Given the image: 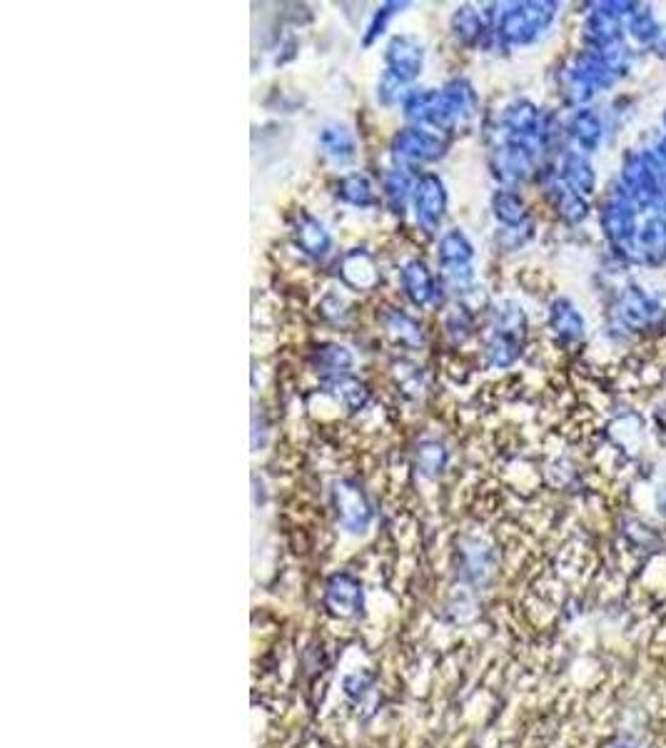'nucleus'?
<instances>
[{
    "mask_svg": "<svg viewBox=\"0 0 666 748\" xmlns=\"http://www.w3.org/2000/svg\"><path fill=\"white\" fill-rule=\"evenodd\" d=\"M504 10L487 13L492 40L502 45H532L557 18V3H509Z\"/></svg>",
    "mask_w": 666,
    "mask_h": 748,
    "instance_id": "nucleus-1",
    "label": "nucleus"
},
{
    "mask_svg": "<svg viewBox=\"0 0 666 748\" xmlns=\"http://www.w3.org/2000/svg\"><path fill=\"white\" fill-rule=\"evenodd\" d=\"M637 210L634 200L629 197V192L624 190L622 183L609 187V192L604 195L602 205H599V225H602L604 237L609 240L614 252H619L624 257H637Z\"/></svg>",
    "mask_w": 666,
    "mask_h": 748,
    "instance_id": "nucleus-2",
    "label": "nucleus"
},
{
    "mask_svg": "<svg viewBox=\"0 0 666 748\" xmlns=\"http://www.w3.org/2000/svg\"><path fill=\"white\" fill-rule=\"evenodd\" d=\"M474 242L469 240L462 227H449L437 240V265H440V280L452 292L472 290L474 282Z\"/></svg>",
    "mask_w": 666,
    "mask_h": 748,
    "instance_id": "nucleus-3",
    "label": "nucleus"
},
{
    "mask_svg": "<svg viewBox=\"0 0 666 748\" xmlns=\"http://www.w3.org/2000/svg\"><path fill=\"white\" fill-rule=\"evenodd\" d=\"M447 153V140L440 133H432L427 128L407 125L397 130L390 140V158L395 168L415 173L422 165L437 163Z\"/></svg>",
    "mask_w": 666,
    "mask_h": 748,
    "instance_id": "nucleus-4",
    "label": "nucleus"
},
{
    "mask_svg": "<svg viewBox=\"0 0 666 748\" xmlns=\"http://www.w3.org/2000/svg\"><path fill=\"white\" fill-rule=\"evenodd\" d=\"M637 3H597L589 10L582 25V38L587 48L602 50L624 38V15H632Z\"/></svg>",
    "mask_w": 666,
    "mask_h": 748,
    "instance_id": "nucleus-5",
    "label": "nucleus"
},
{
    "mask_svg": "<svg viewBox=\"0 0 666 748\" xmlns=\"http://www.w3.org/2000/svg\"><path fill=\"white\" fill-rule=\"evenodd\" d=\"M332 507H335L337 524L350 534L367 532L372 522V504L367 492L357 479H337L332 487Z\"/></svg>",
    "mask_w": 666,
    "mask_h": 748,
    "instance_id": "nucleus-6",
    "label": "nucleus"
},
{
    "mask_svg": "<svg viewBox=\"0 0 666 748\" xmlns=\"http://www.w3.org/2000/svg\"><path fill=\"white\" fill-rule=\"evenodd\" d=\"M412 210H415L417 225L425 232L440 230L444 212H447V187L437 173H422L415 180L412 192Z\"/></svg>",
    "mask_w": 666,
    "mask_h": 748,
    "instance_id": "nucleus-7",
    "label": "nucleus"
},
{
    "mask_svg": "<svg viewBox=\"0 0 666 748\" xmlns=\"http://www.w3.org/2000/svg\"><path fill=\"white\" fill-rule=\"evenodd\" d=\"M337 280L352 292H375L382 282L380 262L367 247H350L335 262Z\"/></svg>",
    "mask_w": 666,
    "mask_h": 748,
    "instance_id": "nucleus-8",
    "label": "nucleus"
},
{
    "mask_svg": "<svg viewBox=\"0 0 666 748\" xmlns=\"http://www.w3.org/2000/svg\"><path fill=\"white\" fill-rule=\"evenodd\" d=\"M422 68H425L422 40L412 33L392 35L390 43L385 45V73L402 80L405 85H412L420 78Z\"/></svg>",
    "mask_w": 666,
    "mask_h": 748,
    "instance_id": "nucleus-9",
    "label": "nucleus"
},
{
    "mask_svg": "<svg viewBox=\"0 0 666 748\" xmlns=\"http://www.w3.org/2000/svg\"><path fill=\"white\" fill-rule=\"evenodd\" d=\"M290 237L292 245L312 262H322L332 255V247H335V240H332V232L327 230L325 222L320 217L312 215L310 210H295L290 220Z\"/></svg>",
    "mask_w": 666,
    "mask_h": 748,
    "instance_id": "nucleus-10",
    "label": "nucleus"
},
{
    "mask_svg": "<svg viewBox=\"0 0 666 748\" xmlns=\"http://www.w3.org/2000/svg\"><path fill=\"white\" fill-rule=\"evenodd\" d=\"M617 317L627 330H652V327H657L662 322L664 307L649 292H644L642 287L629 285L619 295Z\"/></svg>",
    "mask_w": 666,
    "mask_h": 748,
    "instance_id": "nucleus-11",
    "label": "nucleus"
},
{
    "mask_svg": "<svg viewBox=\"0 0 666 748\" xmlns=\"http://www.w3.org/2000/svg\"><path fill=\"white\" fill-rule=\"evenodd\" d=\"M400 287L402 295L410 300V305H415L417 310H425V307L435 305L437 297H440V280H437L435 272L430 270L422 257H410V260L402 262L400 267Z\"/></svg>",
    "mask_w": 666,
    "mask_h": 748,
    "instance_id": "nucleus-12",
    "label": "nucleus"
},
{
    "mask_svg": "<svg viewBox=\"0 0 666 748\" xmlns=\"http://www.w3.org/2000/svg\"><path fill=\"white\" fill-rule=\"evenodd\" d=\"M325 604L340 619H350L357 616L365 606V591H362V581L352 576L350 571H340L327 581L325 589Z\"/></svg>",
    "mask_w": 666,
    "mask_h": 748,
    "instance_id": "nucleus-13",
    "label": "nucleus"
},
{
    "mask_svg": "<svg viewBox=\"0 0 666 748\" xmlns=\"http://www.w3.org/2000/svg\"><path fill=\"white\" fill-rule=\"evenodd\" d=\"M377 320H380L382 335L392 345L405 347V350H420L425 345V330H422L420 320L402 307H385L377 315Z\"/></svg>",
    "mask_w": 666,
    "mask_h": 748,
    "instance_id": "nucleus-14",
    "label": "nucleus"
},
{
    "mask_svg": "<svg viewBox=\"0 0 666 748\" xmlns=\"http://www.w3.org/2000/svg\"><path fill=\"white\" fill-rule=\"evenodd\" d=\"M440 93L444 110H447L454 130H457L459 125L469 123V120L479 113V95L467 78H459V75L457 78H449L440 88Z\"/></svg>",
    "mask_w": 666,
    "mask_h": 748,
    "instance_id": "nucleus-15",
    "label": "nucleus"
},
{
    "mask_svg": "<svg viewBox=\"0 0 666 748\" xmlns=\"http://www.w3.org/2000/svg\"><path fill=\"white\" fill-rule=\"evenodd\" d=\"M310 365L312 370L320 372L322 382H330V379L352 374L355 355L350 352V347L340 345V342H320L310 350Z\"/></svg>",
    "mask_w": 666,
    "mask_h": 748,
    "instance_id": "nucleus-16",
    "label": "nucleus"
},
{
    "mask_svg": "<svg viewBox=\"0 0 666 748\" xmlns=\"http://www.w3.org/2000/svg\"><path fill=\"white\" fill-rule=\"evenodd\" d=\"M547 325L552 330V335L559 342L569 345V342H579L587 335V320L582 317V312L577 310L572 300L567 297H557V300L549 305V317Z\"/></svg>",
    "mask_w": 666,
    "mask_h": 748,
    "instance_id": "nucleus-17",
    "label": "nucleus"
},
{
    "mask_svg": "<svg viewBox=\"0 0 666 748\" xmlns=\"http://www.w3.org/2000/svg\"><path fill=\"white\" fill-rule=\"evenodd\" d=\"M452 35L464 45V48H477L484 40L492 38V25H489L487 13L477 10L474 5H459L449 18Z\"/></svg>",
    "mask_w": 666,
    "mask_h": 748,
    "instance_id": "nucleus-18",
    "label": "nucleus"
},
{
    "mask_svg": "<svg viewBox=\"0 0 666 748\" xmlns=\"http://www.w3.org/2000/svg\"><path fill=\"white\" fill-rule=\"evenodd\" d=\"M637 255L642 265L662 267L666 262V217L652 215L639 225Z\"/></svg>",
    "mask_w": 666,
    "mask_h": 748,
    "instance_id": "nucleus-19",
    "label": "nucleus"
},
{
    "mask_svg": "<svg viewBox=\"0 0 666 748\" xmlns=\"http://www.w3.org/2000/svg\"><path fill=\"white\" fill-rule=\"evenodd\" d=\"M569 68H572L594 93H597V90H609L619 80V75L614 73L612 65L604 60V55L592 48L579 50L572 58V65H569Z\"/></svg>",
    "mask_w": 666,
    "mask_h": 748,
    "instance_id": "nucleus-20",
    "label": "nucleus"
},
{
    "mask_svg": "<svg viewBox=\"0 0 666 748\" xmlns=\"http://www.w3.org/2000/svg\"><path fill=\"white\" fill-rule=\"evenodd\" d=\"M559 178L564 180V185L569 190L579 192V195L589 197L597 190V173H594V165L589 163V158L579 150H567L562 153V160L557 165Z\"/></svg>",
    "mask_w": 666,
    "mask_h": 748,
    "instance_id": "nucleus-21",
    "label": "nucleus"
},
{
    "mask_svg": "<svg viewBox=\"0 0 666 748\" xmlns=\"http://www.w3.org/2000/svg\"><path fill=\"white\" fill-rule=\"evenodd\" d=\"M335 197L342 205L357 207V210H375L380 207L382 197L377 195L375 183L365 173H347L335 183Z\"/></svg>",
    "mask_w": 666,
    "mask_h": 748,
    "instance_id": "nucleus-22",
    "label": "nucleus"
},
{
    "mask_svg": "<svg viewBox=\"0 0 666 748\" xmlns=\"http://www.w3.org/2000/svg\"><path fill=\"white\" fill-rule=\"evenodd\" d=\"M417 175L402 168H387L380 178V197L395 215H405L407 205L412 202V192H415Z\"/></svg>",
    "mask_w": 666,
    "mask_h": 748,
    "instance_id": "nucleus-23",
    "label": "nucleus"
},
{
    "mask_svg": "<svg viewBox=\"0 0 666 748\" xmlns=\"http://www.w3.org/2000/svg\"><path fill=\"white\" fill-rule=\"evenodd\" d=\"M567 135L574 140L579 153H584V155L597 153L599 145H602V140H604L602 118H599V113H594L592 108H579L577 113L569 118Z\"/></svg>",
    "mask_w": 666,
    "mask_h": 748,
    "instance_id": "nucleus-24",
    "label": "nucleus"
},
{
    "mask_svg": "<svg viewBox=\"0 0 666 748\" xmlns=\"http://www.w3.org/2000/svg\"><path fill=\"white\" fill-rule=\"evenodd\" d=\"M317 143H320L322 153L335 160V163H347L357 155L355 133L342 123L322 125L320 133H317Z\"/></svg>",
    "mask_w": 666,
    "mask_h": 748,
    "instance_id": "nucleus-25",
    "label": "nucleus"
},
{
    "mask_svg": "<svg viewBox=\"0 0 666 748\" xmlns=\"http://www.w3.org/2000/svg\"><path fill=\"white\" fill-rule=\"evenodd\" d=\"M492 215L502 227H522L529 222V210L517 190L502 187L492 195Z\"/></svg>",
    "mask_w": 666,
    "mask_h": 748,
    "instance_id": "nucleus-26",
    "label": "nucleus"
},
{
    "mask_svg": "<svg viewBox=\"0 0 666 748\" xmlns=\"http://www.w3.org/2000/svg\"><path fill=\"white\" fill-rule=\"evenodd\" d=\"M322 387H325V392L332 394L342 407L350 409V412H360V409H365L367 402H370V389H367V384L360 382L357 377H352V374L330 379V382H322Z\"/></svg>",
    "mask_w": 666,
    "mask_h": 748,
    "instance_id": "nucleus-27",
    "label": "nucleus"
},
{
    "mask_svg": "<svg viewBox=\"0 0 666 748\" xmlns=\"http://www.w3.org/2000/svg\"><path fill=\"white\" fill-rule=\"evenodd\" d=\"M449 462V452L447 447L440 442V439H422L415 449V464L417 472L427 479L440 477Z\"/></svg>",
    "mask_w": 666,
    "mask_h": 748,
    "instance_id": "nucleus-28",
    "label": "nucleus"
},
{
    "mask_svg": "<svg viewBox=\"0 0 666 748\" xmlns=\"http://www.w3.org/2000/svg\"><path fill=\"white\" fill-rule=\"evenodd\" d=\"M484 355H487V362L492 367H497V370H507V367H512L514 362L519 360V355H522V342L509 340V337L494 335L492 332L487 345H484Z\"/></svg>",
    "mask_w": 666,
    "mask_h": 748,
    "instance_id": "nucleus-29",
    "label": "nucleus"
},
{
    "mask_svg": "<svg viewBox=\"0 0 666 748\" xmlns=\"http://www.w3.org/2000/svg\"><path fill=\"white\" fill-rule=\"evenodd\" d=\"M627 30H629V38H632L634 43L654 45V40H657L662 25H659V20L654 18L652 8H644V5H639V8L634 10L632 15H629Z\"/></svg>",
    "mask_w": 666,
    "mask_h": 748,
    "instance_id": "nucleus-30",
    "label": "nucleus"
},
{
    "mask_svg": "<svg viewBox=\"0 0 666 748\" xmlns=\"http://www.w3.org/2000/svg\"><path fill=\"white\" fill-rule=\"evenodd\" d=\"M402 8H407V3H385L380 5V8L372 13L370 23H367V30H365V38H362V43L365 45H372L375 43L380 35L387 33V25H390V20L395 18L397 13H400Z\"/></svg>",
    "mask_w": 666,
    "mask_h": 748,
    "instance_id": "nucleus-31",
    "label": "nucleus"
},
{
    "mask_svg": "<svg viewBox=\"0 0 666 748\" xmlns=\"http://www.w3.org/2000/svg\"><path fill=\"white\" fill-rule=\"evenodd\" d=\"M459 312H452V315L447 317V335L452 337L454 342H464L467 340L469 335H472V320H469V315L464 312V307H457Z\"/></svg>",
    "mask_w": 666,
    "mask_h": 748,
    "instance_id": "nucleus-32",
    "label": "nucleus"
},
{
    "mask_svg": "<svg viewBox=\"0 0 666 748\" xmlns=\"http://www.w3.org/2000/svg\"><path fill=\"white\" fill-rule=\"evenodd\" d=\"M652 153H654V155H657V160H659V163H662V165H664V168H666V135H662V138H659V140H657V143H654Z\"/></svg>",
    "mask_w": 666,
    "mask_h": 748,
    "instance_id": "nucleus-33",
    "label": "nucleus"
},
{
    "mask_svg": "<svg viewBox=\"0 0 666 748\" xmlns=\"http://www.w3.org/2000/svg\"><path fill=\"white\" fill-rule=\"evenodd\" d=\"M654 50H657L659 58L666 60V28L662 25V30H659L657 40H654Z\"/></svg>",
    "mask_w": 666,
    "mask_h": 748,
    "instance_id": "nucleus-34",
    "label": "nucleus"
},
{
    "mask_svg": "<svg viewBox=\"0 0 666 748\" xmlns=\"http://www.w3.org/2000/svg\"><path fill=\"white\" fill-rule=\"evenodd\" d=\"M614 748H637V746L629 744V741H624V744H619V746H614Z\"/></svg>",
    "mask_w": 666,
    "mask_h": 748,
    "instance_id": "nucleus-35",
    "label": "nucleus"
},
{
    "mask_svg": "<svg viewBox=\"0 0 666 748\" xmlns=\"http://www.w3.org/2000/svg\"><path fill=\"white\" fill-rule=\"evenodd\" d=\"M662 123H664V128H666V110H664V115H662Z\"/></svg>",
    "mask_w": 666,
    "mask_h": 748,
    "instance_id": "nucleus-36",
    "label": "nucleus"
}]
</instances>
